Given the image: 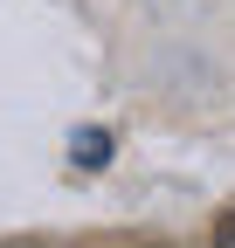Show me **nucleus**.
Instances as JSON below:
<instances>
[{"mask_svg": "<svg viewBox=\"0 0 235 248\" xmlns=\"http://www.w3.org/2000/svg\"><path fill=\"white\" fill-rule=\"evenodd\" d=\"M97 152H111V138H97V131H83V138H76V159H97Z\"/></svg>", "mask_w": 235, "mask_h": 248, "instance_id": "1", "label": "nucleus"}, {"mask_svg": "<svg viewBox=\"0 0 235 248\" xmlns=\"http://www.w3.org/2000/svg\"><path fill=\"white\" fill-rule=\"evenodd\" d=\"M221 241H235V214H228V228H221Z\"/></svg>", "mask_w": 235, "mask_h": 248, "instance_id": "2", "label": "nucleus"}]
</instances>
